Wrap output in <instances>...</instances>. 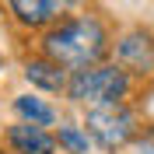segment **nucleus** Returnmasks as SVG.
<instances>
[{"mask_svg": "<svg viewBox=\"0 0 154 154\" xmlns=\"http://www.w3.org/2000/svg\"><path fill=\"white\" fill-rule=\"evenodd\" d=\"M42 49H46V56L53 63L81 70V67H91V63H98L105 56L109 38H105V28L95 18H70L63 25H56L53 32H46Z\"/></svg>", "mask_w": 154, "mask_h": 154, "instance_id": "1", "label": "nucleus"}, {"mask_svg": "<svg viewBox=\"0 0 154 154\" xmlns=\"http://www.w3.org/2000/svg\"><path fill=\"white\" fill-rule=\"evenodd\" d=\"M126 91H130L126 70L123 67H102V63L74 70L70 84H67L70 102H81V105H119Z\"/></svg>", "mask_w": 154, "mask_h": 154, "instance_id": "2", "label": "nucleus"}, {"mask_svg": "<svg viewBox=\"0 0 154 154\" xmlns=\"http://www.w3.org/2000/svg\"><path fill=\"white\" fill-rule=\"evenodd\" d=\"M88 137L102 151H119L137 137V116L119 102V105H95L88 112Z\"/></svg>", "mask_w": 154, "mask_h": 154, "instance_id": "3", "label": "nucleus"}, {"mask_svg": "<svg viewBox=\"0 0 154 154\" xmlns=\"http://www.w3.org/2000/svg\"><path fill=\"white\" fill-rule=\"evenodd\" d=\"M116 60L123 70H133V74H154V35L144 28L126 32L119 42H116Z\"/></svg>", "mask_w": 154, "mask_h": 154, "instance_id": "4", "label": "nucleus"}, {"mask_svg": "<svg viewBox=\"0 0 154 154\" xmlns=\"http://www.w3.org/2000/svg\"><path fill=\"white\" fill-rule=\"evenodd\" d=\"M7 140L18 154H53L56 151V137H49L38 123H18L7 130Z\"/></svg>", "mask_w": 154, "mask_h": 154, "instance_id": "5", "label": "nucleus"}, {"mask_svg": "<svg viewBox=\"0 0 154 154\" xmlns=\"http://www.w3.org/2000/svg\"><path fill=\"white\" fill-rule=\"evenodd\" d=\"M67 7H70V0H11L14 18H18L21 25H32V28L56 21Z\"/></svg>", "mask_w": 154, "mask_h": 154, "instance_id": "6", "label": "nucleus"}, {"mask_svg": "<svg viewBox=\"0 0 154 154\" xmlns=\"http://www.w3.org/2000/svg\"><path fill=\"white\" fill-rule=\"evenodd\" d=\"M25 77H28L35 88H42V91H63V88L70 84V77L63 74V67L60 63H53V60H32L28 67H25Z\"/></svg>", "mask_w": 154, "mask_h": 154, "instance_id": "7", "label": "nucleus"}, {"mask_svg": "<svg viewBox=\"0 0 154 154\" xmlns=\"http://www.w3.org/2000/svg\"><path fill=\"white\" fill-rule=\"evenodd\" d=\"M14 109H18V116L25 119V123L53 126V119H56V112H53L42 98H35V95H18V98H14Z\"/></svg>", "mask_w": 154, "mask_h": 154, "instance_id": "8", "label": "nucleus"}, {"mask_svg": "<svg viewBox=\"0 0 154 154\" xmlns=\"http://www.w3.org/2000/svg\"><path fill=\"white\" fill-rule=\"evenodd\" d=\"M60 147H67L70 154H88V147H91V140H88V133L81 130V126H60Z\"/></svg>", "mask_w": 154, "mask_h": 154, "instance_id": "9", "label": "nucleus"}, {"mask_svg": "<svg viewBox=\"0 0 154 154\" xmlns=\"http://www.w3.org/2000/svg\"><path fill=\"white\" fill-rule=\"evenodd\" d=\"M133 154H154V130H147L144 137L133 140Z\"/></svg>", "mask_w": 154, "mask_h": 154, "instance_id": "10", "label": "nucleus"}, {"mask_svg": "<svg viewBox=\"0 0 154 154\" xmlns=\"http://www.w3.org/2000/svg\"><path fill=\"white\" fill-rule=\"evenodd\" d=\"M0 63H4V60H0Z\"/></svg>", "mask_w": 154, "mask_h": 154, "instance_id": "11", "label": "nucleus"}]
</instances>
